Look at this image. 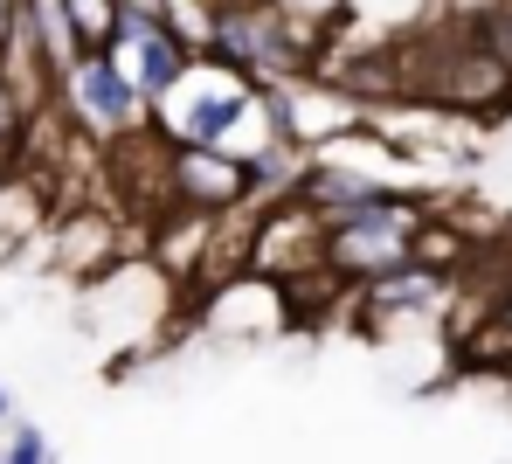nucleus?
Masks as SVG:
<instances>
[{
    "label": "nucleus",
    "mask_w": 512,
    "mask_h": 464,
    "mask_svg": "<svg viewBox=\"0 0 512 464\" xmlns=\"http://www.w3.org/2000/svg\"><path fill=\"white\" fill-rule=\"evenodd\" d=\"M0 464H49V437L35 430V423H14V437H7V458Z\"/></svg>",
    "instance_id": "nucleus-10"
},
{
    "label": "nucleus",
    "mask_w": 512,
    "mask_h": 464,
    "mask_svg": "<svg viewBox=\"0 0 512 464\" xmlns=\"http://www.w3.org/2000/svg\"><path fill=\"white\" fill-rule=\"evenodd\" d=\"M28 132H35V91H21V77L0 63V181L21 167Z\"/></svg>",
    "instance_id": "nucleus-9"
},
{
    "label": "nucleus",
    "mask_w": 512,
    "mask_h": 464,
    "mask_svg": "<svg viewBox=\"0 0 512 464\" xmlns=\"http://www.w3.org/2000/svg\"><path fill=\"white\" fill-rule=\"evenodd\" d=\"M70 97H77V118H90V125L111 132V139L139 132V118H146V104H153V97L139 91V77L118 63V49H90L84 63L70 70Z\"/></svg>",
    "instance_id": "nucleus-5"
},
{
    "label": "nucleus",
    "mask_w": 512,
    "mask_h": 464,
    "mask_svg": "<svg viewBox=\"0 0 512 464\" xmlns=\"http://www.w3.org/2000/svg\"><path fill=\"white\" fill-rule=\"evenodd\" d=\"M21 21H28V0H0V63L14 56V42H21Z\"/></svg>",
    "instance_id": "nucleus-11"
},
{
    "label": "nucleus",
    "mask_w": 512,
    "mask_h": 464,
    "mask_svg": "<svg viewBox=\"0 0 512 464\" xmlns=\"http://www.w3.org/2000/svg\"><path fill=\"white\" fill-rule=\"evenodd\" d=\"M208 63L277 91V84H291L312 63V42H305V28H298V14L284 0H236V7H215Z\"/></svg>",
    "instance_id": "nucleus-2"
},
{
    "label": "nucleus",
    "mask_w": 512,
    "mask_h": 464,
    "mask_svg": "<svg viewBox=\"0 0 512 464\" xmlns=\"http://www.w3.org/2000/svg\"><path fill=\"white\" fill-rule=\"evenodd\" d=\"M187 70H194V42H187V35H173L167 14H146V21H139V35H132V77H139V91L160 104Z\"/></svg>",
    "instance_id": "nucleus-6"
},
{
    "label": "nucleus",
    "mask_w": 512,
    "mask_h": 464,
    "mask_svg": "<svg viewBox=\"0 0 512 464\" xmlns=\"http://www.w3.org/2000/svg\"><path fill=\"white\" fill-rule=\"evenodd\" d=\"M63 7H70V21H77L84 49H132L139 21H146V14H132L125 0H63Z\"/></svg>",
    "instance_id": "nucleus-8"
},
{
    "label": "nucleus",
    "mask_w": 512,
    "mask_h": 464,
    "mask_svg": "<svg viewBox=\"0 0 512 464\" xmlns=\"http://www.w3.org/2000/svg\"><path fill=\"white\" fill-rule=\"evenodd\" d=\"M429 229V201L423 194H402V187H381L374 201L326 215V271L346 278L353 291L381 271H402L416 264V243Z\"/></svg>",
    "instance_id": "nucleus-1"
},
{
    "label": "nucleus",
    "mask_w": 512,
    "mask_h": 464,
    "mask_svg": "<svg viewBox=\"0 0 512 464\" xmlns=\"http://www.w3.org/2000/svg\"><path fill=\"white\" fill-rule=\"evenodd\" d=\"M160 194H167V208H201V215L250 208L256 201L250 153H229V146H208V139H167Z\"/></svg>",
    "instance_id": "nucleus-4"
},
{
    "label": "nucleus",
    "mask_w": 512,
    "mask_h": 464,
    "mask_svg": "<svg viewBox=\"0 0 512 464\" xmlns=\"http://www.w3.org/2000/svg\"><path fill=\"white\" fill-rule=\"evenodd\" d=\"M132 14H167V0H125Z\"/></svg>",
    "instance_id": "nucleus-12"
},
{
    "label": "nucleus",
    "mask_w": 512,
    "mask_h": 464,
    "mask_svg": "<svg viewBox=\"0 0 512 464\" xmlns=\"http://www.w3.org/2000/svg\"><path fill=\"white\" fill-rule=\"evenodd\" d=\"M416 97L443 104V111H464V118L512 111V56L464 21L450 42H429L416 56Z\"/></svg>",
    "instance_id": "nucleus-3"
},
{
    "label": "nucleus",
    "mask_w": 512,
    "mask_h": 464,
    "mask_svg": "<svg viewBox=\"0 0 512 464\" xmlns=\"http://www.w3.org/2000/svg\"><path fill=\"white\" fill-rule=\"evenodd\" d=\"M443 291H450V278L436 271V264H402V271H381V278L360 284V298H367V312L374 319H402V312H423V305H443Z\"/></svg>",
    "instance_id": "nucleus-7"
},
{
    "label": "nucleus",
    "mask_w": 512,
    "mask_h": 464,
    "mask_svg": "<svg viewBox=\"0 0 512 464\" xmlns=\"http://www.w3.org/2000/svg\"><path fill=\"white\" fill-rule=\"evenodd\" d=\"M506 14H512V0H506Z\"/></svg>",
    "instance_id": "nucleus-14"
},
{
    "label": "nucleus",
    "mask_w": 512,
    "mask_h": 464,
    "mask_svg": "<svg viewBox=\"0 0 512 464\" xmlns=\"http://www.w3.org/2000/svg\"><path fill=\"white\" fill-rule=\"evenodd\" d=\"M0 423H7V388H0Z\"/></svg>",
    "instance_id": "nucleus-13"
}]
</instances>
